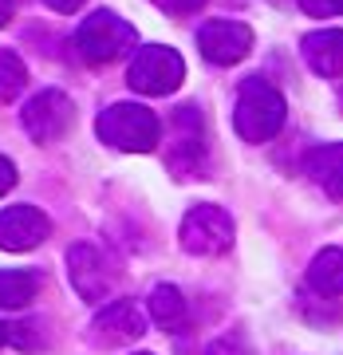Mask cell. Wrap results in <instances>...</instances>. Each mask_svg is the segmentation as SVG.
<instances>
[{
    "mask_svg": "<svg viewBox=\"0 0 343 355\" xmlns=\"http://www.w3.org/2000/svg\"><path fill=\"white\" fill-rule=\"evenodd\" d=\"M284 95H280L268 79H245L237 91V107H233V127L245 142H268L276 139L284 127Z\"/></svg>",
    "mask_w": 343,
    "mask_h": 355,
    "instance_id": "1",
    "label": "cell"
},
{
    "mask_svg": "<svg viewBox=\"0 0 343 355\" xmlns=\"http://www.w3.org/2000/svg\"><path fill=\"white\" fill-rule=\"evenodd\" d=\"M99 139L114 150H127V154H150L162 139V123H158V114L150 107H142V103H114L107 111L99 114Z\"/></svg>",
    "mask_w": 343,
    "mask_h": 355,
    "instance_id": "2",
    "label": "cell"
},
{
    "mask_svg": "<svg viewBox=\"0 0 343 355\" xmlns=\"http://www.w3.org/2000/svg\"><path fill=\"white\" fill-rule=\"evenodd\" d=\"M134 24H127L123 16L114 12H95L87 16L76 32V51L87 64H111L118 55H127L134 48Z\"/></svg>",
    "mask_w": 343,
    "mask_h": 355,
    "instance_id": "3",
    "label": "cell"
},
{
    "mask_svg": "<svg viewBox=\"0 0 343 355\" xmlns=\"http://www.w3.org/2000/svg\"><path fill=\"white\" fill-rule=\"evenodd\" d=\"M182 79H186L182 55L174 48H162V44L139 48L127 67V83L139 95H170V91L182 87Z\"/></svg>",
    "mask_w": 343,
    "mask_h": 355,
    "instance_id": "4",
    "label": "cell"
},
{
    "mask_svg": "<svg viewBox=\"0 0 343 355\" xmlns=\"http://www.w3.org/2000/svg\"><path fill=\"white\" fill-rule=\"evenodd\" d=\"M182 249L193 257H221L233 245V217L221 205H193L182 217Z\"/></svg>",
    "mask_w": 343,
    "mask_h": 355,
    "instance_id": "5",
    "label": "cell"
},
{
    "mask_svg": "<svg viewBox=\"0 0 343 355\" xmlns=\"http://www.w3.org/2000/svg\"><path fill=\"white\" fill-rule=\"evenodd\" d=\"M67 277H71V288H76L83 300L103 304L114 292L118 272H114L111 257L103 253V249L83 241V245H71V249H67Z\"/></svg>",
    "mask_w": 343,
    "mask_h": 355,
    "instance_id": "6",
    "label": "cell"
},
{
    "mask_svg": "<svg viewBox=\"0 0 343 355\" xmlns=\"http://www.w3.org/2000/svg\"><path fill=\"white\" fill-rule=\"evenodd\" d=\"M71 123H76V107H71V99H67L64 91H39L24 107V130L36 142L64 139L67 130H71Z\"/></svg>",
    "mask_w": 343,
    "mask_h": 355,
    "instance_id": "7",
    "label": "cell"
},
{
    "mask_svg": "<svg viewBox=\"0 0 343 355\" xmlns=\"http://www.w3.org/2000/svg\"><path fill=\"white\" fill-rule=\"evenodd\" d=\"M197 48L217 67L241 64L245 55L253 51V28L241 24V20H209L197 32Z\"/></svg>",
    "mask_w": 343,
    "mask_h": 355,
    "instance_id": "8",
    "label": "cell"
},
{
    "mask_svg": "<svg viewBox=\"0 0 343 355\" xmlns=\"http://www.w3.org/2000/svg\"><path fill=\"white\" fill-rule=\"evenodd\" d=\"M91 336L103 347H123V343H134L146 336V316L130 300H111L99 316L91 320Z\"/></svg>",
    "mask_w": 343,
    "mask_h": 355,
    "instance_id": "9",
    "label": "cell"
},
{
    "mask_svg": "<svg viewBox=\"0 0 343 355\" xmlns=\"http://www.w3.org/2000/svg\"><path fill=\"white\" fill-rule=\"evenodd\" d=\"M48 233H51V221L36 205H8L0 214V249H8V253L36 249L39 241H48Z\"/></svg>",
    "mask_w": 343,
    "mask_h": 355,
    "instance_id": "10",
    "label": "cell"
},
{
    "mask_svg": "<svg viewBox=\"0 0 343 355\" xmlns=\"http://www.w3.org/2000/svg\"><path fill=\"white\" fill-rule=\"evenodd\" d=\"M174 150H170V166L178 174H193L202 170V158H205V146H202V114L197 107H178L174 114Z\"/></svg>",
    "mask_w": 343,
    "mask_h": 355,
    "instance_id": "11",
    "label": "cell"
},
{
    "mask_svg": "<svg viewBox=\"0 0 343 355\" xmlns=\"http://www.w3.org/2000/svg\"><path fill=\"white\" fill-rule=\"evenodd\" d=\"M304 174L312 178L328 198L343 202V142H324L316 150H308Z\"/></svg>",
    "mask_w": 343,
    "mask_h": 355,
    "instance_id": "12",
    "label": "cell"
},
{
    "mask_svg": "<svg viewBox=\"0 0 343 355\" xmlns=\"http://www.w3.org/2000/svg\"><path fill=\"white\" fill-rule=\"evenodd\" d=\"M304 60L324 79L343 76V32L340 28H324V32L304 36Z\"/></svg>",
    "mask_w": 343,
    "mask_h": 355,
    "instance_id": "13",
    "label": "cell"
},
{
    "mask_svg": "<svg viewBox=\"0 0 343 355\" xmlns=\"http://www.w3.org/2000/svg\"><path fill=\"white\" fill-rule=\"evenodd\" d=\"M150 320L162 331H182L186 328V324H190V304H186L182 288H174V284H158V288L150 292Z\"/></svg>",
    "mask_w": 343,
    "mask_h": 355,
    "instance_id": "14",
    "label": "cell"
},
{
    "mask_svg": "<svg viewBox=\"0 0 343 355\" xmlns=\"http://www.w3.org/2000/svg\"><path fill=\"white\" fill-rule=\"evenodd\" d=\"M308 284H312L319 296L340 300L343 296V249H319L316 261L308 265Z\"/></svg>",
    "mask_w": 343,
    "mask_h": 355,
    "instance_id": "15",
    "label": "cell"
},
{
    "mask_svg": "<svg viewBox=\"0 0 343 355\" xmlns=\"http://www.w3.org/2000/svg\"><path fill=\"white\" fill-rule=\"evenodd\" d=\"M39 277L32 268H4L0 272V308H24L36 300Z\"/></svg>",
    "mask_w": 343,
    "mask_h": 355,
    "instance_id": "16",
    "label": "cell"
},
{
    "mask_svg": "<svg viewBox=\"0 0 343 355\" xmlns=\"http://www.w3.org/2000/svg\"><path fill=\"white\" fill-rule=\"evenodd\" d=\"M24 83H28V67H24V60H20L16 51L0 48V103L16 99V95L24 91Z\"/></svg>",
    "mask_w": 343,
    "mask_h": 355,
    "instance_id": "17",
    "label": "cell"
},
{
    "mask_svg": "<svg viewBox=\"0 0 343 355\" xmlns=\"http://www.w3.org/2000/svg\"><path fill=\"white\" fill-rule=\"evenodd\" d=\"M300 8H304L308 16L328 20V16H343V0H300Z\"/></svg>",
    "mask_w": 343,
    "mask_h": 355,
    "instance_id": "18",
    "label": "cell"
},
{
    "mask_svg": "<svg viewBox=\"0 0 343 355\" xmlns=\"http://www.w3.org/2000/svg\"><path fill=\"white\" fill-rule=\"evenodd\" d=\"M162 12H170V16H190V12H197L205 0H154Z\"/></svg>",
    "mask_w": 343,
    "mask_h": 355,
    "instance_id": "19",
    "label": "cell"
},
{
    "mask_svg": "<svg viewBox=\"0 0 343 355\" xmlns=\"http://www.w3.org/2000/svg\"><path fill=\"white\" fill-rule=\"evenodd\" d=\"M209 355H253V352H249V347H245L237 336H225V340L209 343Z\"/></svg>",
    "mask_w": 343,
    "mask_h": 355,
    "instance_id": "20",
    "label": "cell"
},
{
    "mask_svg": "<svg viewBox=\"0 0 343 355\" xmlns=\"http://www.w3.org/2000/svg\"><path fill=\"white\" fill-rule=\"evenodd\" d=\"M12 186H16V166L8 162L4 154H0V198H4V193L12 190Z\"/></svg>",
    "mask_w": 343,
    "mask_h": 355,
    "instance_id": "21",
    "label": "cell"
},
{
    "mask_svg": "<svg viewBox=\"0 0 343 355\" xmlns=\"http://www.w3.org/2000/svg\"><path fill=\"white\" fill-rule=\"evenodd\" d=\"M48 4L55 12H79V8H83V0H48Z\"/></svg>",
    "mask_w": 343,
    "mask_h": 355,
    "instance_id": "22",
    "label": "cell"
},
{
    "mask_svg": "<svg viewBox=\"0 0 343 355\" xmlns=\"http://www.w3.org/2000/svg\"><path fill=\"white\" fill-rule=\"evenodd\" d=\"M12 12H16V0H0V28L12 20Z\"/></svg>",
    "mask_w": 343,
    "mask_h": 355,
    "instance_id": "23",
    "label": "cell"
},
{
    "mask_svg": "<svg viewBox=\"0 0 343 355\" xmlns=\"http://www.w3.org/2000/svg\"><path fill=\"white\" fill-rule=\"evenodd\" d=\"M4 343H8V328H4V324H0V347H4Z\"/></svg>",
    "mask_w": 343,
    "mask_h": 355,
    "instance_id": "24",
    "label": "cell"
},
{
    "mask_svg": "<svg viewBox=\"0 0 343 355\" xmlns=\"http://www.w3.org/2000/svg\"><path fill=\"white\" fill-rule=\"evenodd\" d=\"M139 355H150V352H139Z\"/></svg>",
    "mask_w": 343,
    "mask_h": 355,
    "instance_id": "25",
    "label": "cell"
}]
</instances>
